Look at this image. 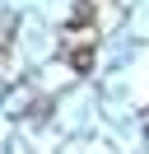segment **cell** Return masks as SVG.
Segmentation results:
<instances>
[{
    "label": "cell",
    "mask_w": 149,
    "mask_h": 154,
    "mask_svg": "<svg viewBox=\"0 0 149 154\" xmlns=\"http://www.w3.org/2000/svg\"><path fill=\"white\" fill-rule=\"evenodd\" d=\"M65 61H70L79 75H89L93 70V47H65Z\"/></svg>",
    "instance_id": "cell-1"
}]
</instances>
